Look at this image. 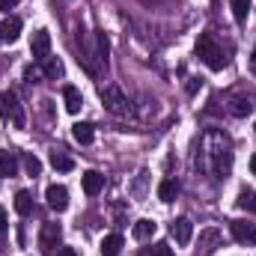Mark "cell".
Returning a JSON list of instances; mask_svg holds the SVG:
<instances>
[{"label": "cell", "instance_id": "27", "mask_svg": "<svg viewBox=\"0 0 256 256\" xmlns=\"http://www.w3.org/2000/svg\"><path fill=\"white\" fill-rule=\"evenodd\" d=\"M200 86H202V80H196V78H191V84H188V92H196V90H200Z\"/></svg>", "mask_w": 256, "mask_h": 256}, {"label": "cell", "instance_id": "12", "mask_svg": "<svg viewBox=\"0 0 256 256\" xmlns=\"http://www.w3.org/2000/svg\"><path fill=\"white\" fill-rule=\"evenodd\" d=\"M63 102H66V110L68 114H78L84 108V96L78 86H63Z\"/></svg>", "mask_w": 256, "mask_h": 256}, {"label": "cell", "instance_id": "10", "mask_svg": "<svg viewBox=\"0 0 256 256\" xmlns=\"http://www.w3.org/2000/svg\"><path fill=\"white\" fill-rule=\"evenodd\" d=\"M45 200H48V206H51L54 212H66V208H68V191H66L63 185H51V188L45 191Z\"/></svg>", "mask_w": 256, "mask_h": 256}, {"label": "cell", "instance_id": "14", "mask_svg": "<svg viewBox=\"0 0 256 256\" xmlns=\"http://www.w3.org/2000/svg\"><path fill=\"white\" fill-rule=\"evenodd\" d=\"M131 232H134V238H137V242H149V238L158 232V224H155V220H149V218H143V220H137V224H134V230H131Z\"/></svg>", "mask_w": 256, "mask_h": 256}, {"label": "cell", "instance_id": "1", "mask_svg": "<svg viewBox=\"0 0 256 256\" xmlns=\"http://www.w3.org/2000/svg\"><path fill=\"white\" fill-rule=\"evenodd\" d=\"M196 170L214 182L226 179L230 170H232V140L226 131L220 128H208L196 146Z\"/></svg>", "mask_w": 256, "mask_h": 256}, {"label": "cell", "instance_id": "20", "mask_svg": "<svg viewBox=\"0 0 256 256\" xmlns=\"http://www.w3.org/2000/svg\"><path fill=\"white\" fill-rule=\"evenodd\" d=\"M63 63H60V60H57V57H45V60H42V74H45V78H51V80H57V78H63Z\"/></svg>", "mask_w": 256, "mask_h": 256}, {"label": "cell", "instance_id": "29", "mask_svg": "<svg viewBox=\"0 0 256 256\" xmlns=\"http://www.w3.org/2000/svg\"><path fill=\"white\" fill-rule=\"evenodd\" d=\"M15 3H18V0H0V9H6V12H9V9H12Z\"/></svg>", "mask_w": 256, "mask_h": 256}, {"label": "cell", "instance_id": "5", "mask_svg": "<svg viewBox=\"0 0 256 256\" xmlns=\"http://www.w3.org/2000/svg\"><path fill=\"white\" fill-rule=\"evenodd\" d=\"M102 104H104V110H108V114H114V116H128V114H131L128 96L116 86V84H110V86H104V90H102Z\"/></svg>", "mask_w": 256, "mask_h": 256}, {"label": "cell", "instance_id": "13", "mask_svg": "<svg viewBox=\"0 0 256 256\" xmlns=\"http://www.w3.org/2000/svg\"><path fill=\"white\" fill-rule=\"evenodd\" d=\"M226 110H230L232 116H248V114L254 110V102H250V96H232Z\"/></svg>", "mask_w": 256, "mask_h": 256}, {"label": "cell", "instance_id": "21", "mask_svg": "<svg viewBox=\"0 0 256 256\" xmlns=\"http://www.w3.org/2000/svg\"><path fill=\"white\" fill-rule=\"evenodd\" d=\"M250 3H254V0H230L232 18H236L238 24H244V21H248V15H250Z\"/></svg>", "mask_w": 256, "mask_h": 256}, {"label": "cell", "instance_id": "4", "mask_svg": "<svg viewBox=\"0 0 256 256\" xmlns=\"http://www.w3.org/2000/svg\"><path fill=\"white\" fill-rule=\"evenodd\" d=\"M0 116H3L6 122H12L15 128H24V126H27L24 108H21V102H18V96H15L12 90L0 92Z\"/></svg>", "mask_w": 256, "mask_h": 256}, {"label": "cell", "instance_id": "25", "mask_svg": "<svg viewBox=\"0 0 256 256\" xmlns=\"http://www.w3.org/2000/svg\"><path fill=\"white\" fill-rule=\"evenodd\" d=\"M24 170H27L30 176H39V173H42V161H39L36 155H24Z\"/></svg>", "mask_w": 256, "mask_h": 256}, {"label": "cell", "instance_id": "8", "mask_svg": "<svg viewBox=\"0 0 256 256\" xmlns=\"http://www.w3.org/2000/svg\"><path fill=\"white\" fill-rule=\"evenodd\" d=\"M230 232H232V238L242 242V244H256V226L248 224V220H232V224H230Z\"/></svg>", "mask_w": 256, "mask_h": 256}, {"label": "cell", "instance_id": "15", "mask_svg": "<svg viewBox=\"0 0 256 256\" xmlns=\"http://www.w3.org/2000/svg\"><path fill=\"white\" fill-rule=\"evenodd\" d=\"M18 36H21V18L12 15V18H6V21L0 24V39H3V42H15Z\"/></svg>", "mask_w": 256, "mask_h": 256}, {"label": "cell", "instance_id": "16", "mask_svg": "<svg viewBox=\"0 0 256 256\" xmlns=\"http://www.w3.org/2000/svg\"><path fill=\"white\" fill-rule=\"evenodd\" d=\"M122 236L120 232H114V236H104L102 238V256H120V250H122Z\"/></svg>", "mask_w": 256, "mask_h": 256}, {"label": "cell", "instance_id": "26", "mask_svg": "<svg viewBox=\"0 0 256 256\" xmlns=\"http://www.w3.org/2000/svg\"><path fill=\"white\" fill-rule=\"evenodd\" d=\"M238 206H242V208H250V212H256V191H242V196H238Z\"/></svg>", "mask_w": 256, "mask_h": 256}, {"label": "cell", "instance_id": "18", "mask_svg": "<svg viewBox=\"0 0 256 256\" xmlns=\"http://www.w3.org/2000/svg\"><path fill=\"white\" fill-rule=\"evenodd\" d=\"M72 137H74L80 146H86V143H92L96 131H92V126H90V122H74V126H72Z\"/></svg>", "mask_w": 256, "mask_h": 256}, {"label": "cell", "instance_id": "23", "mask_svg": "<svg viewBox=\"0 0 256 256\" xmlns=\"http://www.w3.org/2000/svg\"><path fill=\"white\" fill-rule=\"evenodd\" d=\"M176 194H179V182H173V179H164V182L158 185V196H161V202H173Z\"/></svg>", "mask_w": 256, "mask_h": 256}, {"label": "cell", "instance_id": "9", "mask_svg": "<svg viewBox=\"0 0 256 256\" xmlns=\"http://www.w3.org/2000/svg\"><path fill=\"white\" fill-rule=\"evenodd\" d=\"M170 236L176 238V244H191L194 224L188 220V218H176V220H173V226H170Z\"/></svg>", "mask_w": 256, "mask_h": 256}, {"label": "cell", "instance_id": "31", "mask_svg": "<svg viewBox=\"0 0 256 256\" xmlns=\"http://www.w3.org/2000/svg\"><path fill=\"white\" fill-rule=\"evenodd\" d=\"M250 72L256 74V48H254V54H250Z\"/></svg>", "mask_w": 256, "mask_h": 256}, {"label": "cell", "instance_id": "22", "mask_svg": "<svg viewBox=\"0 0 256 256\" xmlns=\"http://www.w3.org/2000/svg\"><path fill=\"white\" fill-rule=\"evenodd\" d=\"M15 212L27 218V214L33 212V194H30V191H18V194H15Z\"/></svg>", "mask_w": 256, "mask_h": 256}, {"label": "cell", "instance_id": "3", "mask_svg": "<svg viewBox=\"0 0 256 256\" xmlns=\"http://www.w3.org/2000/svg\"><path fill=\"white\" fill-rule=\"evenodd\" d=\"M196 57L208 66L212 72H220V68H226V63H230L226 60V51H224V45L218 42L214 33H200V39H196Z\"/></svg>", "mask_w": 256, "mask_h": 256}, {"label": "cell", "instance_id": "11", "mask_svg": "<svg viewBox=\"0 0 256 256\" xmlns=\"http://www.w3.org/2000/svg\"><path fill=\"white\" fill-rule=\"evenodd\" d=\"M102 191H104V176L98 170H86L84 173V194L86 196H98Z\"/></svg>", "mask_w": 256, "mask_h": 256}, {"label": "cell", "instance_id": "17", "mask_svg": "<svg viewBox=\"0 0 256 256\" xmlns=\"http://www.w3.org/2000/svg\"><path fill=\"white\" fill-rule=\"evenodd\" d=\"M15 173H18V161H15V155L6 152V149H0V179H9V176H15Z\"/></svg>", "mask_w": 256, "mask_h": 256}, {"label": "cell", "instance_id": "19", "mask_svg": "<svg viewBox=\"0 0 256 256\" xmlns=\"http://www.w3.org/2000/svg\"><path fill=\"white\" fill-rule=\"evenodd\" d=\"M51 167H54L57 173H68V170H74V161L66 155L63 149H54V152H51Z\"/></svg>", "mask_w": 256, "mask_h": 256}, {"label": "cell", "instance_id": "33", "mask_svg": "<svg viewBox=\"0 0 256 256\" xmlns=\"http://www.w3.org/2000/svg\"><path fill=\"white\" fill-rule=\"evenodd\" d=\"M254 128H256V122H254Z\"/></svg>", "mask_w": 256, "mask_h": 256}, {"label": "cell", "instance_id": "6", "mask_svg": "<svg viewBox=\"0 0 256 256\" xmlns=\"http://www.w3.org/2000/svg\"><path fill=\"white\" fill-rule=\"evenodd\" d=\"M60 242H63V230H60V224H42V232H39V248L45 250V254H54L57 248H60Z\"/></svg>", "mask_w": 256, "mask_h": 256}, {"label": "cell", "instance_id": "28", "mask_svg": "<svg viewBox=\"0 0 256 256\" xmlns=\"http://www.w3.org/2000/svg\"><path fill=\"white\" fill-rule=\"evenodd\" d=\"M57 256H78V250H74V248H60Z\"/></svg>", "mask_w": 256, "mask_h": 256}, {"label": "cell", "instance_id": "24", "mask_svg": "<svg viewBox=\"0 0 256 256\" xmlns=\"http://www.w3.org/2000/svg\"><path fill=\"white\" fill-rule=\"evenodd\" d=\"M143 256H173V248L170 244H164V242H158V244H152V248H146Z\"/></svg>", "mask_w": 256, "mask_h": 256}, {"label": "cell", "instance_id": "32", "mask_svg": "<svg viewBox=\"0 0 256 256\" xmlns=\"http://www.w3.org/2000/svg\"><path fill=\"white\" fill-rule=\"evenodd\" d=\"M250 170H254V176H256V155L250 158Z\"/></svg>", "mask_w": 256, "mask_h": 256}, {"label": "cell", "instance_id": "30", "mask_svg": "<svg viewBox=\"0 0 256 256\" xmlns=\"http://www.w3.org/2000/svg\"><path fill=\"white\" fill-rule=\"evenodd\" d=\"M6 224H9V220H6V212H3V206H0V232L6 230Z\"/></svg>", "mask_w": 256, "mask_h": 256}, {"label": "cell", "instance_id": "2", "mask_svg": "<svg viewBox=\"0 0 256 256\" xmlns=\"http://www.w3.org/2000/svg\"><path fill=\"white\" fill-rule=\"evenodd\" d=\"M108 51H110V42L102 30H92L90 36L78 39V60L90 74H102V68L108 66Z\"/></svg>", "mask_w": 256, "mask_h": 256}, {"label": "cell", "instance_id": "7", "mask_svg": "<svg viewBox=\"0 0 256 256\" xmlns=\"http://www.w3.org/2000/svg\"><path fill=\"white\" fill-rule=\"evenodd\" d=\"M30 54L42 63L45 57H51V33L48 30H36L33 39H30Z\"/></svg>", "mask_w": 256, "mask_h": 256}]
</instances>
